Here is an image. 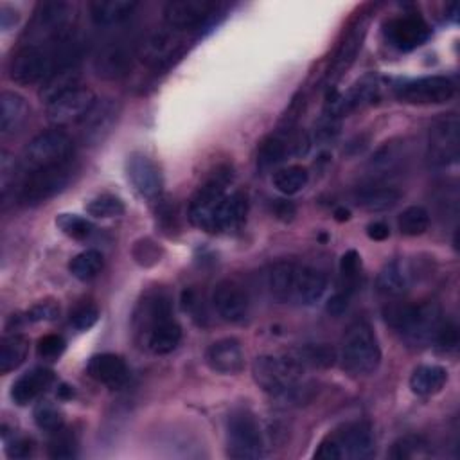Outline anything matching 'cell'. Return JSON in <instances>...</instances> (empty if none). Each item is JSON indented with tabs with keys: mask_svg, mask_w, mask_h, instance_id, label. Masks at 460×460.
<instances>
[{
	"mask_svg": "<svg viewBox=\"0 0 460 460\" xmlns=\"http://www.w3.org/2000/svg\"><path fill=\"white\" fill-rule=\"evenodd\" d=\"M401 199V192L388 185H368L354 192L352 201L368 212H386Z\"/></svg>",
	"mask_w": 460,
	"mask_h": 460,
	"instance_id": "cell-29",
	"label": "cell"
},
{
	"mask_svg": "<svg viewBox=\"0 0 460 460\" xmlns=\"http://www.w3.org/2000/svg\"><path fill=\"white\" fill-rule=\"evenodd\" d=\"M65 340L58 334H47L43 338H40L38 341V356L43 358V359H58L63 352H65Z\"/></svg>",
	"mask_w": 460,
	"mask_h": 460,
	"instance_id": "cell-49",
	"label": "cell"
},
{
	"mask_svg": "<svg viewBox=\"0 0 460 460\" xmlns=\"http://www.w3.org/2000/svg\"><path fill=\"white\" fill-rule=\"evenodd\" d=\"M338 133H340V119H334V117L323 113V117L316 124V131H314L316 140L331 142L338 137Z\"/></svg>",
	"mask_w": 460,
	"mask_h": 460,
	"instance_id": "cell-51",
	"label": "cell"
},
{
	"mask_svg": "<svg viewBox=\"0 0 460 460\" xmlns=\"http://www.w3.org/2000/svg\"><path fill=\"white\" fill-rule=\"evenodd\" d=\"M385 318L408 345L424 347L433 341L442 323V309L437 302L394 304L385 311Z\"/></svg>",
	"mask_w": 460,
	"mask_h": 460,
	"instance_id": "cell-3",
	"label": "cell"
},
{
	"mask_svg": "<svg viewBox=\"0 0 460 460\" xmlns=\"http://www.w3.org/2000/svg\"><path fill=\"white\" fill-rule=\"evenodd\" d=\"M273 212H275V216H277L279 219H282V221H291L293 216L296 214V208H295V205H293L291 201L279 199V201L275 203V207H273Z\"/></svg>",
	"mask_w": 460,
	"mask_h": 460,
	"instance_id": "cell-55",
	"label": "cell"
},
{
	"mask_svg": "<svg viewBox=\"0 0 460 460\" xmlns=\"http://www.w3.org/2000/svg\"><path fill=\"white\" fill-rule=\"evenodd\" d=\"M137 58V47L133 49L126 41H110L99 49L93 58V70L101 79L115 81L129 74L133 59Z\"/></svg>",
	"mask_w": 460,
	"mask_h": 460,
	"instance_id": "cell-17",
	"label": "cell"
},
{
	"mask_svg": "<svg viewBox=\"0 0 460 460\" xmlns=\"http://www.w3.org/2000/svg\"><path fill=\"white\" fill-rule=\"evenodd\" d=\"M31 108L16 92H2L0 95V133L2 137L16 135L29 120Z\"/></svg>",
	"mask_w": 460,
	"mask_h": 460,
	"instance_id": "cell-28",
	"label": "cell"
},
{
	"mask_svg": "<svg viewBox=\"0 0 460 460\" xmlns=\"http://www.w3.org/2000/svg\"><path fill=\"white\" fill-rule=\"evenodd\" d=\"M74 142L61 129H49L36 135L23 149L20 165L25 172H34L40 169L54 167L72 160Z\"/></svg>",
	"mask_w": 460,
	"mask_h": 460,
	"instance_id": "cell-7",
	"label": "cell"
},
{
	"mask_svg": "<svg viewBox=\"0 0 460 460\" xmlns=\"http://www.w3.org/2000/svg\"><path fill=\"white\" fill-rule=\"evenodd\" d=\"M291 155V133L277 131L268 135L257 151V165L259 169L266 171L279 164H282Z\"/></svg>",
	"mask_w": 460,
	"mask_h": 460,
	"instance_id": "cell-32",
	"label": "cell"
},
{
	"mask_svg": "<svg viewBox=\"0 0 460 460\" xmlns=\"http://www.w3.org/2000/svg\"><path fill=\"white\" fill-rule=\"evenodd\" d=\"M29 352V340L23 334L13 332L0 341V374H9L18 368Z\"/></svg>",
	"mask_w": 460,
	"mask_h": 460,
	"instance_id": "cell-35",
	"label": "cell"
},
{
	"mask_svg": "<svg viewBox=\"0 0 460 460\" xmlns=\"http://www.w3.org/2000/svg\"><path fill=\"white\" fill-rule=\"evenodd\" d=\"M298 363H302L304 367H318V368H327L332 367L336 361V350L331 345H305L302 349H298L295 354Z\"/></svg>",
	"mask_w": 460,
	"mask_h": 460,
	"instance_id": "cell-39",
	"label": "cell"
},
{
	"mask_svg": "<svg viewBox=\"0 0 460 460\" xmlns=\"http://www.w3.org/2000/svg\"><path fill=\"white\" fill-rule=\"evenodd\" d=\"M181 49H183L181 32L171 27L155 29L137 43V58L147 66L160 68V66L171 65L181 54Z\"/></svg>",
	"mask_w": 460,
	"mask_h": 460,
	"instance_id": "cell-10",
	"label": "cell"
},
{
	"mask_svg": "<svg viewBox=\"0 0 460 460\" xmlns=\"http://www.w3.org/2000/svg\"><path fill=\"white\" fill-rule=\"evenodd\" d=\"M128 178L133 183L135 190L146 198L155 199L160 196L164 180L158 165L146 155L135 153L128 160Z\"/></svg>",
	"mask_w": 460,
	"mask_h": 460,
	"instance_id": "cell-22",
	"label": "cell"
},
{
	"mask_svg": "<svg viewBox=\"0 0 460 460\" xmlns=\"http://www.w3.org/2000/svg\"><path fill=\"white\" fill-rule=\"evenodd\" d=\"M433 341L437 343V347H438L440 350H446V352L455 350V349L458 347V343H460V334H458L456 323H455V322H444V320H442V323H440V327H438V331H437Z\"/></svg>",
	"mask_w": 460,
	"mask_h": 460,
	"instance_id": "cell-48",
	"label": "cell"
},
{
	"mask_svg": "<svg viewBox=\"0 0 460 460\" xmlns=\"http://www.w3.org/2000/svg\"><path fill=\"white\" fill-rule=\"evenodd\" d=\"M458 119L444 117L429 128L428 162L431 167H447L458 160Z\"/></svg>",
	"mask_w": 460,
	"mask_h": 460,
	"instance_id": "cell-12",
	"label": "cell"
},
{
	"mask_svg": "<svg viewBox=\"0 0 460 460\" xmlns=\"http://www.w3.org/2000/svg\"><path fill=\"white\" fill-rule=\"evenodd\" d=\"M230 181H232L230 169H223L214 172V176L196 190L189 205V219L194 226L205 230L212 210L226 196V187Z\"/></svg>",
	"mask_w": 460,
	"mask_h": 460,
	"instance_id": "cell-16",
	"label": "cell"
},
{
	"mask_svg": "<svg viewBox=\"0 0 460 460\" xmlns=\"http://www.w3.org/2000/svg\"><path fill=\"white\" fill-rule=\"evenodd\" d=\"M410 282H411L410 268L402 261H390L379 271L376 286L383 296L397 298L410 289Z\"/></svg>",
	"mask_w": 460,
	"mask_h": 460,
	"instance_id": "cell-30",
	"label": "cell"
},
{
	"mask_svg": "<svg viewBox=\"0 0 460 460\" xmlns=\"http://www.w3.org/2000/svg\"><path fill=\"white\" fill-rule=\"evenodd\" d=\"M99 320V309L93 304H81L77 305L72 313H70V325L75 327L77 331H86L90 327H93Z\"/></svg>",
	"mask_w": 460,
	"mask_h": 460,
	"instance_id": "cell-47",
	"label": "cell"
},
{
	"mask_svg": "<svg viewBox=\"0 0 460 460\" xmlns=\"http://www.w3.org/2000/svg\"><path fill=\"white\" fill-rule=\"evenodd\" d=\"M221 4L214 0H174L164 9V18L167 27L181 32L192 31L207 23L217 11Z\"/></svg>",
	"mask_w": 460,
	"mask_h": 460,
	"instance_id": "cell-14",
	"label": "cell"
},
{
	"mask_svg": "<svg viewBox=\"0 0 460 460\" xmlns=\"http://www.w3.org/2000/svg\"><path fill=\"white\" fill-rule=\"evenodd\" d=\"M205 361L208 368L221 376H237L244 368V352L241 341L235 338H221L214 341L207 352Z\"/></svg>",
	"mask_w": 460,
	"mask_h": 460,
	"instance_id": "cell-21",
	"label": "cell"
},
{
	"mask_svg": "<svg viewBox=\"0 0 460 460\" xmlns=\"http://www.w3.org/2000/svg\"><path fill=\"white\" fill-rule=\"evenodd\" d=\"M77 453V442L75 437L65 429L59 428L58 431H52V437L49 440V456L65 460V458H74Z\"/></svg>",
	"mask_w": 460,
	"mask_h": 460,
	"instance_id": "cell-43",
	"label": "cell"
},
{
	"mask_svg": "<svg viewBox=\"0 0 460 460\" xmlns=\"http://www.w3.org/2000/svg\"><path fill=\"white\" fill-rule=\"evenodd\" d=\"M74 174H75V165L72 164V160L54 167L29 172V176L20 183L18 201L23 207L41 205L50 198H54L56 194H59L61 190H65L66 185L72 181Z\"/></svg>",
	"mask_w": 460,
	"mask_h": 460,
	"instance_id": "cell-8",
	"label": "cell"
},
{
	"mask_svg": "<svg viewBox=\"0 0 460 460\" xmlns=\"http://www.w3.org/2000/svg\"><path fill=\"white\" fill-rule=\"evenodd\" d=\"M349 298H350V293H347V291H338V293H334L329 300H327V304H325V311L331 314V316H341L343 313H345V309H347V305H349Z\"/></svg>",
	"mask_w": 460,
	"mask_h": 460,
	"instance_id": "cell-53",
	"label": "cell"
},
{
	"mask_svg": "<svg viewBox=\"0 0 460 460\" xmlns=\"http://www.w3.org/2000/svg\"><path fill=\"white\" fill-rule=\"evenodd\" d=\"M119 111H120V106L117 99H111V97L95 99L92 108L79 120V137L83 144H88V146L101 144L111 133L119 119Z\"/></svg>",
	"mask_w": 460,
	"mask_h": 460,
	"instance_id": "cell-15",
	"label": "cell"
},
{
	"mask_svg": "<svg viewBox=\"0 0 460 460\" xmlns=\"http://www.w3.org/2000/svg\"><path fill=\"white\" fill-rule=\"evenodd\" d=\"M248 212V201L243 192H234L226 194L217 207L212 210L205 232H226V230H235L239 228Z\"/></svg>",
	"mask_w": 460,
	"mask_h": 460,
	"instance_id": "cell-24",
	"label": "cell"
},
{
	"mask_svg": "<svg viewBox=\"0 0 460 460\" xmlns=\"http://www.w3.org/2000/svg\"><path fill=\"white\" fill-rule=\"evenodd\" d=\"M79 77L81 72L77 68V65H70V66H63L58 68L56 72H52L40 88V97L45 102H50L52 99H56L58 95L79 86Z\"/></svg>",
	"mask_w": 460,
	"mask_h": 460,
	"instance_id": "cell-34",
	"label": "cell"
},
{
	"mask_svg": "<svg viewBox=\"0 0 460 460\" xmlns=\"http://www.w3.org/2000/svg\"><path fill=\"white\" fill-rule=\"evenodd\" d=\"M226 451L230 458L255 460L264 455V438L253 413L237 410L226 422Z\"/></svg>",
	"mask_w": 460,
	"mask_h": 460,
	"instance_id": "cell-9",
	"label": "cell"
},
{
	"mask_svg": "<svg viewBox=\"0 0 460 460\" xmlns=\"http://www.w3.org/2000/svg\"><path fill=\"white\" fill-rule=\"evenodd\" d=\"M56 376L52 370L43 367H34L23 372L11 386V399L18 406H25L32 402L40 394H43L52 383Z\"/></svg>",
	"mask_w": 460,
	"mask_h": 460,
	"instance_id": "cell-26",
	"label": "cell"
},
{
	"mask_svg": "<svg viewBox=\"0 0 460 460\" xmlns=\"http://www.w3.org/2000/svg\"><path fill=\"white\" fill-rule=\"evenodd\" d=\"M59 314V305L52 300L38 302L25 313V322L38 323V322H50Z\"/></svg>",
	"mask_w": 460,
	"mask_h": 460,
	"instance_id": "cell-50",
	"label": "cell"
},
{
	"mask_svg": "<svg viewBox=\"0 0 460 460\" xmlns=\"http://www.w3.org/2000/svg\"><path fill=\"white\" fill-rule=\"evenodd\" d=\"M428 451V442L420 435H404L392 444L390 458L394 460H410L424 456Z\"/></svg>",
	"mask_w": 460,
	"mask_h": 460,
	"instance_id": "cell-40",
	"label": "cell"
},
{
	"mask_svg": "<svg viewBox=\"0 0 460 460\" xmlns=\"http://www.w3.org/2000/svg\"><path fill=\"white\" fill-rule=\"evenodd\" d=\"M397 226L402 235H408V237L422 235L429 226V212L424 207L411 205L399 214Z\"/></svg>",
	"mask_w": 460,
	"mask_h": 460,
	"instance_id": "cell-38",
	"label": "cell"
},
{
	"mask_svg": "<svg viewBox=\"0 0 460 460\" xmlns=\"http://www.w3.org/2000/svg\"><path fill=\"white\" fill-rule=\"evenodd\" d=\"M102 264H104V259L99 250H84L70 261L68 270L77 280L86 282L101 273Z\"/></svg>",
	"mask_w": 460,
	"mask_h": 460,
	"instance_id": "cell-37",
	"label": "cell"
},
{
	"mask_svg": "<svg viewBox=\"0 0 460 460\" xmlns=\"http://www.w3.org/2000/svg\"><path fill=\"white\" fill-rule=\"evenodd\" d=\"M56 225L65 235L77 241L88 239L93 232V225L77 214H59L56 217Z\"/></svg>",
	"mask_w": 460,
	"mask_h": 460,
	"instance_id": "cell-42",
	"label": "cell"
},
{
	"mask_svg": "<svg viewBox=\"0 0 460 460\" xmlns=\"http://www.w3.org/2000/svg\"><path fill=\"white\" fill-rule=\"evenodd\" d=\"M5 451L11 458H29L34 453V442H32V438H27V437L13 438L5 446Z\"/></svg>",
	"mask_w": 460,
	"mask_h": 460,
	"instance_id": "cell-52",
	"label": "cell"
},
{
	"mask_svg": "<svg viewBox=\"0 0 460 460\" xmlns=\"http://www.w3.org/2000/svg\"><path fill=\"white\" fill-rule=\"evenodd\" d=\"M447 383V370L438 365H420L410 376V388L417 395H433Z\"/></svg>",
	"mask_w": 460,
	"mask_h": 460,
	"instance_id": "cell-33",
	"label": "cell"
},
{
	"mask_svg": "<svg viewBox=\"0 0 460 460\" xmlns=\"http://www.w3.org/2000/svg\"><path fill=\"white\" fill-rule=\"evenodd\" d=\"M18 171H22V165L14 160L13 155L7 151H2L0 158V181H2V196L7 198V192L11 187H14L18 180Z\"/></svg>",
	"mask_w": 460,
	"mask_h": 460,
	"instance_id": "cell-46",
	"label": "cell"
},
{
	"mask_svg": "<svg viewBox=\"0 0 460 460\" xmlns=\"http://www.w3.org/2000/svg\"><path fill=\"white\" fill-rule=\"evenodd\" d=\"M124 203L113 194H101L86 203V212L97 219L119 217L124 214Z\"/></svg>",
	"mask_w": 460,
	"mask_h": 460,
	"instance_id": "cell-41",
	"label": "cell"
},
{
	"mask_svg": "<svg viewBox=\"0 0 460 460\" xmlns=\"http://www.w3.org/2000/svg\"><path fill=\"white\" fill-rule=\"evenodd\" d=\"M86 374L93 381H97L108 388H120L128 381L129 372H128L126 361L120 356L102 352V354H95L88 359Z\"/></svg>",
	"mask_w": 460,
	"mask_h": 460,
	"instance_id": "cell-25",
	"label": "cell"
},
{
	"mask_svg": "<svg viewBox=\"0 0 460 460\" xmlns=\"http://www.w3.org/2000/svg\"><path fill=\"white\" fill-rule=\"evenodd\" d=\"M266 284L279 302L313 305L327 289V277L322 270L298 262H277L268 270Z\"/></svg>",
	"mask_w": 460,
	"mask_h": 460,
	"instance_id": "cell-1",
	"label": "cell"
},
{
	"mask_svg": "<svg viewBox=\"0 0 460 460\" xmlns=\"http://www.w3.org/2000/svg\"><path fill=\"white\" fill-rule=\"evenodd\" d=\"M381 363V347L370 323L354 322L341 340V365L352 376H370Z\"/></svg>",
	"mask_w": 460,
	"mask_h": 460,
	"instance_id": "cell-6",
	"label": "cell"
},
{
	"mask_svg": "<svg viewBox=\"0 0 460 460\" xmlns=\"http://www.w3.org/2000/svg\"><path fill=\"white\" fill-rule=\"evenodd\" d=\"M431 34L429 25L417 14H402L392 18L385 25V38L397 50H413L420 47Z\"/></svg>",
	"mask_w": 460,
	"mask_h": 460,
	"instance_id": "cell-18",
	"label": "cell"
},
{
	"mask_svg": "<svg viewBox=\"0 0 460 460\" xmlns=\"http://www.w3.org/2000/svg\"><path fill=\"white\" fill-rule=\"evenodd\" d=\"M93 102L95 95L90 88L75 86L47 102V120L56 128L79 124Z\"/></svg>",
	"mask_w": 460,
	"mask_h": 460,
	"instance_id": "cell-13",
	"label": "cell"
},
{
	"mask_svg": "<svg viewBox=\"0 0 460 460\" xmlns=\"http://www.w3.org/2000/svg\"><path fill=\"white\" fill-rule=\"evenodd\" d=\"M253 379L259 388L280 401H302L309 390L304 381L305 367L291 356H271L264 354L255 358L252 365Z\"/></svg>",
	"mask_w": 460,
	"mask_h": 460,
	"instance_id": "cell-2",
	"label": "cell"
},
{
	"mask_svg": "<svg viewBox=\"0 0 460 460\" xmlns=\"http://www.w3.org/2000/svg\"><path fill=\"white\" fill-rule=\"evenodd\" d=\"M307 181H309V172L302 165H288V167L277 169L273 174V187L286 196H293L300 192L307 185Z\"/></svg>",
	"mask_w": 460,
	"mask_h": 460,
	"instance_id": "cell-36",
	"label": "cell"
},
{
	"mask_svg": "<svg viewBox=\"0 0 460 460\" xmlns=\"http://www.w3.org/2000/svg\"><path fill=\"white\" fill-rule=\"evenodd\" d=\"M75 20V5L65 0H50L38 4L34 16L25 31V45L38 47L72 36Z\"/></svg>",
	"mask_w": 460,
	"mask_h": 460,
	"instance_id": "cell-5",
	"label": "cell"
},
{
	"mask_svg": "<svg viewBox=\"0 0 460 460\" xmlns=\"http://www.w3.org/2000/svg\"><path fill=\"white\" fill-rule=\"evenodd\" d=\"M367 235L372 239V241H385L388 235H390V228L386 223L383 221H374L367 226Z\"/></svg>",
	"mask_w": 460,
	"mask_h": 460,
	"instance_id": "cell-54",
	"label": "cell"
},
{
	"mask_svg": "<svg viewBox=\"0 0 460 460\" xmlns=\"http://www.w3.org/2000/svg\"><path fill=\"white\" fill-rule=\"evenodd\" d=\"M212 305L217 314L230 323H241L250 313V298L246 289L230 279L216 284L212 291Z\"/></svg>",
	"mask_w": 460,
	"mask_h": 460,
	"instance_id": "cell-19",
	"label": "cell"
},
{
	"mask_svg": "<svg viewBox=\"0 0 460 460\" xmlns=\"http://www.w3.org/2000/svg\"><path fill=\"white\" fill-rule=\"evenodd\" d=\"M376 453V435L368 422L358 420L329 433L314 451L320 460H365Z\"/></svg>",
	"mask_w": 460,
	"mask_h": 460,
	"instance_id": "cell-4",
	"label": "cell"
},
{
	"mask_svg": "<svg viewBox=\"0 0 460 460\" xmlns=\"http://www.w3.org/2000/svg\"><path fill=\"white\" fill-rule=\"evenodd\" d=\"M406 160V146L386 142L383 147H379L370 162H368V172L372 178H386L395 174L402 167V162Z\"/></svg>",
	"mask_w": 460,
	"mask_h": 460,
	"instance_id": "cell-31",
	"label": "cell"
},
{
	"mask_svg": "<svg viewBox=\"0 0 460 460\" xmlns=\"http://www.w3.org/2000/svg\"><path fill=\"white\" fill-rule=\"evenodd\" d=\"M359 268H361V261H359V255H358L356 250H349L341 255L340 273H341V279L345 282L343 291L352 293V289L356 288L358 279H359Z\"/></svg>",
	"mask_w": 460,
	"mask_h": 460,
	"instance_id": "cell-45",
	"label": "cell"
},
{
	"mask_svg": "<svg viewBox=\"0 0 460 460\" xmlns=\"http://www.w3.org/2000/svg\"><path fill=\"white\" fill-rule=\"evenodd\" d=\"M365 32H367V20L365 18H359L350 29L349 32L345 34L343 41L340 43V47L336 49L334 56H332V61L327 68V74H325V83L329 86H332L336 81H340V77L350 68V65L354 63L359 49H361V43H363V38H365Z\"/></svg>",
	"mask_w": 460,
	"mask_h": 460,
	"instance_id": "cell-20",
	"label": "cell"
},
{
	"mask_svg": "<svg viewBox=\"0 0 460 460\" xmlns=\"http://www.w3.org/2000/svg\"><path fill=\"white\" fill-rule=\"evenodd\" d=\"M455 95V83L446 75H426L402 83L395 97L406 104H444Z\"/></svg>",
	"mask_w": 460,
	"mask_h": 460,
	"instance_id": "cell-11",
	"label": "cell"
},
{
	"mask_svg": "<svg viewBox=\"0 0 460 460\" xmlns=\"http://www.w3.org/2000/svg\"><path fill=\"white\" fill-rule=\"evenodd\" d=\"M142 345L155 356H165L171 354L180 340H181V327L178 322L171 316L160 318L153 322L149 327H146L142 332H138Z\"/></svg>",
	"mask_w": 460,
	"mask_h": 460,
	"instance_id": "cell-23",
	"label": "cell"
},
{
	"mask_svg": "<svg viewBox=\"0 0 460 460\" xmlns=\"http://www.w3.org/2000/svg\"><path fill=\"white\" fill-rule=\"evenodd\" d=\"M135 0H93L88 4L90 18L97 27H115L128 22L137 11Z\"/></svg>",
	"mask_w": 460,
	"mask_h": 460,
	"instance_id": "cell-27",
	"label": "cell"
},
{
	"mask_svg": "<svg viewBox=\"0 0 460 460\" xmlns=\"http://www.w3.org/2000/svg\"><path fill=\"white\" fill-rule=\"evenodd\" d=\"M334 217H336V221H347L350 217V212L341 207V208L334 210Z\"/></svg>",
	"mask_w": 460,
	"mask_h": 460,
	"instance_id": "cell-56",
	"label": "cell"
},
{
	"mask_svg": "<svg viewBox=\"0 0 460 460\" xmlns=\"http://www.w3.org/2000/svg\"><path fill=\"white\" fill-rule=\"evenodd\" d=\"M34 422L40 429L52 433V431H58L59 428H63V413L50 401H41L34 408Z\"/></svg>",
	"mask_w": 460,
	"mask_h": 460,
	"instance_id": "cell-44",
	"label": "cell"
}]
</instances>
